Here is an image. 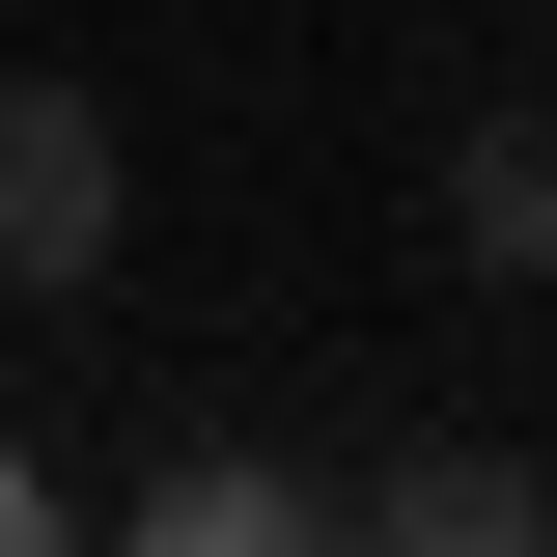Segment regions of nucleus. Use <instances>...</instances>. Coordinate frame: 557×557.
<instances>
[{
	"instance_id": "1",
	"label": "nucleus",
	"mask_w": 557,
	"mask_h": 557,
	"mask_svg": "<svg viewBox=\"0 0 557 557\" xmlns=\"http://www.w3.org/2000/svg\"><path fill=\"white\" fill-rule=\"evenodd\" d=\"M112 223H139L112 112L84 84H0V278H112Z\"/></svg>"
},
{
	"instance_id": "2",
	"label": "nucleus",
	"mask_w": 557,
	"mask_h": 557,
	"mask_svg": "<svg viewBox=\"0 0 557 557\" xmlns=\"http://www.w3.org/2000/svg\"><path fill=\"white\" fill-rule=\"evenodd\" d=\"M446 223H474V251H502V278H557V112H502V139H474V168H446Z\"/></svg>"
},
{
	"instance_id": "4",
	"label": "nucleus",
	"mask_w": 557,
	"mask_h": 557,
	"mask_svg": "<svg viewBox=\"0 0 557 557\" xmlns=\"http://www.w3.org/2000/svg\"><path fill=\"white\" fill-rule=\"evenodd\" d=\"M530 530H557V502H530Z\"/></svg>"
},
{
	"instance_id": "3",
	"label": "nucleus",
	"mask_w": 557,
	"mask_h": 557,
	"mask_svg": "<svg viewBox=\"0 0 557 557\" xmlns=\"http://www.w3.org/2000/svg\"><path fill=\"white\" fill-rule=\"evenodd\" d=\"M28 530H57V474H28V446H0V557H28Z\"/></svg>"
}]
</instances>
